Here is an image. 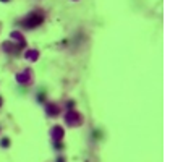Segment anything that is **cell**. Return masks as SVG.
I'll list each match as a JSON object with an SVG mask.
<instances>
[{"label":"cell","mask_w":183,"mask_h":162,"mask_svg":"<svg viewBox=\"0 0 183 162\" xmlns=\"http://www.w3.org/2000/svg\"><path fill=\"white\" fill-rule=\"evenodd\" d=\"M10 37L15 39V41H18V42H23V41H24L23 34H21L20 31H11V33H10Z\"/></svg>","instance_id":"8"},{"label":"cell","mask_w":183,"mask_h":162,"mask_svg":"<svg viewBox=\"0 0 183 162\" xmlns=\"http://www.w3.org/2000/svg\"><path fill=\"white\" fill-rule=\"evenodd\" d=\"M68 109H70V110L75 109V102H73V101H70V102H68Z\"/></svg>","instance_id":"10"},{"label":"cell","mask_w":183,"mask_h":162,"mask_svg":"<svg viewBox=\"0 0 183 162\" xmlns=\"http://www.w3.org/2000/svg\"><path fill=\"white\" fill-rule=\"evenodd\" d=\"M46 112L49 114V117H57L60 114V107H59V105H55V104L47 102L46 104Z\"/></svg>","instance_id":"5"},{"label":"cell","mask_w":183,"mask_h":162,"mask_svg":"<svg viewBox=\"0 0 183 162\" xmlns=\"http://www.w3.org/2000/svg\"><path fill=\"white\" fill-rule=\"evenodd\" d=\"M42 21H44V15H42L41 11H33L23 20V26L28 28V29H33V28L41 26Z\"/></svg>","instance_id":"1"},{"label":"cell","mask_w":183,"mask_h":162,"mask_svg":"<svg viewBox=\"0 0 183 162\" xmlns=\"http://www.w3.org/2000/svg\"><path fill=\"white\" fill-rule=\"evenodd\" d=\"M73 2H76V0H73Z\"/></svg>","instance_id":"15"},{"label":"cell","mask_w":183,"mask_h":162,"mask_svg":"<svg viewBox=\"0 0 183 162\" xmlns=\"http://www.w3.org/2000/svg\"><path fill=\"white\" fill-rule=\"evenodd\" d=\"M0 2H3V3H7V2H10V0H0Z\"/></svg>","instance_id":"13"},{"label":"cell","mask_w":183,"mask_h":162,"mask_svg":"<svg viewBox=\"0 0 183 162\" xmlns=\"http://www.w3.org/2000/svg\"><path fill=\"white\" fill-rule=\"evenodd\" d=\"M65 122H67L68 126H80L83 123V115L80 114V112H76L75 109H72V110L67 112Z\"/></svg>","instance_id":"2"},{"label":"cell","mask_w":183,"mask_h":162,"mask_svg":"<svg viewBox=\"0 0 183 162\" xmlns=\"http://www.w3.org/2000/svg\"><path fill=\"white\" fill-rule=\"evenodd\" d=\"M63 135H65V131H63L62 126H54V128L50 130V138H52V141H60V139L63 138Z\"/></svg>","instance_id":"4"},{"label":"cell","mask_w":183,"mask_h":162,"mask_svg":"<svg viewBox=\"0 0 183 162\" xmlns=\"http://www.w3.org/2000/svg\"><path fill=\"white\" fill-rule=\"evenodd\" d=\"M54 143H55V144H54V146H55V147H57V149H60V147H62V144H60V143H59V141H54Z\"/></svg>","instance_id":"11"},{"label":"cell","mask_w":183,"mask_h":162,"mask_svg":"<svg viewBox=\"0 0 183 162\" xmlns=\"http://www.w3.org/2000/svg\"><path fill=\"white\" fill-rule=\"evenodd\" d=\"M0 146H2V147H8V146H10V139H8V138H3L2 143H0Z\"/></svg>","instance_id":"9"},{"label":"cell","mask_w":183,"mask_h":162,"mask_svg":"<svg viewBox=\"0 0 183 162\" xmlns=\"http://www.w3.org/2000/svg\"><path fill=\"white\" fill-rule=\"evenodd\" d=\"M29 80H31V70H29V68L24 70L23 73H18V75H16V81H18V83L26 84V83H29Z\"/></svg>","instance_id":"6"},{"label":"cell","mask_w":183,"mask_h":162,"mask_svg":"<svg viewBox=\"0 0 183 162\" xmlns=\"http://www.w3.org/2000/svg\"><path fill=\"white\" fill-rule=\"evenodd\" d=\"M24 59L31 60V62H36V60L39 59V52H37V50H26V54H24Z\"/></svg>","instance_id":"7"},{"label":"cell","mask_w":183,"mask_h":162,"mask_svg":"<svg viewBox=\"0 0 183 162\" xmlns=\"http://www.w3.org/2000/svg\"><path fill=\"white\" fill-rule=\"evenodd\" d=\"M57 162H65V159H63V157H59V159H57Z\"/></svg>","instance_id":"12"},{"label":"cell","mask_w":183,"mask_h":162,"mask_svg":"<svg viewBox=\"0 0 183 162\" xmlns=\"http://www.w3.org/2000/svg\"><path fill=\"white\" fill-rule=\"evenodd\" d=\"M2 102H3V99H2V97H0V107H2Z\"/></svg>","instance_id":"14"},{"label":"cell","mask_w":183,"mask_h":162,"mask_svg":"<svg viewBox=\"0 0 183 162\" xmlns=\"http://www.w3.org/2000/svg\"><path fill=\"white\" fill-rule=\"evenodd\" d=\"M2 47H3V50H5V52H8V54H16V52L21 50V49H24V47H26V41L18 42V44H13V42H3Z\"/></svg>","instance_id":"3"}]
</instances>
